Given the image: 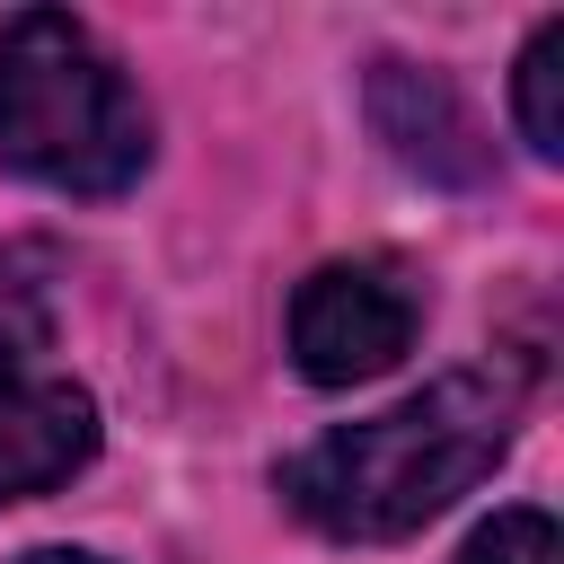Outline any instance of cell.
Masks as SVG:
<instances>
[{
  "mask_svg": "<svg viewBox=\"0 0 564 564\" xmlns=\"http://www.w3.org/2000/svg\"><path fill=\"white\" fill-rule=\"evenodd\" d=\"M511 115H520V141H529L538 159H564V18H546V26L520 44Z\"/></svg>",
  "mask_w": 564,
  "mask_h": 564,
  "instance_id": "8992f818",
  "label": "cell"
},
{
  "mask_svg": "<svg viewBox=\"0 0 564 564\" xmlns=\"http://www.w3.org/2000/svg\"><path fill=\"white\" fill-rule=\"evenodd\" d=\"M97 449V405L79 379H62L53 361H35L9 326H0V502L53 494L88 467Z\"/></svg>",
  "mask_w": 564,
  "mask_h": 564,
  "instance_id": "277c9868",
  "label": "cell"
},
{
  "mask_svg": "<svg viewBox=\"0 0 564 564\" xmlns=\"http://www.w3.org/2000/svg\"><path fill=\"white\" fill-rule=\"evenodd\" d=\"M26 564H97V555H79V546H44V555H26Z\"/></svg>",
  "mask_w": 564,
  "mask_h": 564,
  "instance_id": "ba28073f",
  "label": "cell"
},
{
  "mask_svg": "<svg viewBox=\"0 0 564 564\" xmlns=\"http://www.w3.org/2000/svg\"><path fill=\"white\" fill-rule=\"evenodd\" d=\"M423 326V291L388 264V256H344V264H317L291 300V352L317 388H352V379H379L405 361Z\"/></svg>",
  "mask_w": 564,
  "mask_h": 564,
  "instance_id": "3957f363",
  "label": "cell"
},
{
  "mask_svg": "<svg viewBox=\"0 0 564 564\" xmlns=\"http://www.w3.org/2000/svg\"><path fill=\"white\" fill-rule=\"evenodd\" d=\"M0 167L53 194H123L150 167L132 79L62 9H18L0 26Z\"/></svg>",
  "mask_w": 564,
  "mask_h": 564,
  "instance_id": "7a4b0ae2",
  "label": "cell"
},
{
  "mask_svg": "<svg viewBox=\"0 0 564 564\" xmlns=\"http://www.w3.org/2000/svg\"><path fill=\"white\" fill-rule=\"evenodd\" d=\"M370 123H379V141L405 167H423L441 185H485V167H494L467 97L441 70H423V62H379L370 70Z\"/></svg>",
  "mask_w": 564,
  "mask_h": 564,
  "instance_id": "5b68a950",
  "label": "cell"
},
{
  "mask_svg": "<svg viewBox=\"0 0 564 564\" xmlns=\"http://www.w3.org/2000/svg\"><path fill=\"white\" fill-rule=\"evenodd\" d=\"M458 564H564V546H555V520H546L538 502H520V511H494V520L458 546Z\"/></svg>",
  "mask_w": 564,
  "mask_h": 564,
  "instance_id": "52a82bcc",
  "label": "cell"
},
{
  "mask_svg": "<svg viewBox=\"0 0 564 564\" xmlns=\"http://www.w3.org/2000/svg\"><path fill=\"white\" fill-rule=\"evenodd\" d=\"M520 397H529V379L511 361L449 370V379L397 397L388 414H361V423L317 432L300 458H282V494L326 538H352V546L414 538L423 520H441L511 449Z\"/></svg>",
  "mask_w": 564,
  "mask_h": 564,
  "instance_id": "6da1fadb",
  "label": "cell"
}]
</instances>
